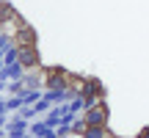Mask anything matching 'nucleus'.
I'll use <instances>...</instances> for the list:
<instances>
[{"instance_id":"nucleus-1","label":"nucleus","mask_w":149,"mask_h":138,"mask_svg":"<svg viewBox=\"0 0 149 138\" xmlns=\"http://www.w3.org/2000/svg\"><path fill=\"white\" fill-rule=\"evenodd\" d=\"M19 64L25 66V72H39L42 66V55L36 47H19Z\"/></svg>"},{"instance_id":"nucleus-2","label":"nucleus","mask_w":149,"mask_h":138,"mask_svg":"<svg viewBox=\"0 0 149 138\" xmlns=\"http://www.w3.org/2000/svg\"><path fill=\"white\" fill-rule=\"evenodd\" d=\"M80 116L86 119V124H108V105H97V108H86Z\"/></svg>"},{"instance_id":"nucleus-3","label":"nucleus","mask_w":149,"mask_h":138,"mask_svg":"<svg viewBox=\"0 0 149 138\" xmlns=\"http://www.w3.org/2000/svg\"><path fill=\"white\" fill-rule=\"evenodd\" d=\"M14 42H17V47H36V31L25 22V25H22V31L14 36Z\"/></svg>"},{"instance_id":"nucleus-4","label":"nucleus","mask_w":149,"mask_h":138,"mask_svg":"<svg viewBox=\"0 0 149 138\" xmlns=\"http://www.w3.org/2000/svg\"><path fill=\"white\" fill-rule=\"evenodd\" d=\"M22 25H25V20L14 11L11 17H6V20H3V33H6V36H17V33L22 31Z\"/></svg>"},{"instance_id":"nucleus-5","label":"nucleus","mask_w":149,"mask_h":138,"mask_svg":"<svg viewBox=\"0 0 149 138\" xmlns=\"http://www.w3.org/2000/svg\"><path fill=\"white\" fill-rule=\"evenodd\" d=\"M111 135V130H108V124H88L86 127V133L80 138H108Z\"/></svg>"},{"instance_id":"nucleus-6","label":"nucleus","mask_w":149,"mask_h":138,"mask_svg":"<svg viewBox=\"0 0 149 138\" xmlns=\"http://www.w3.org/2000/svg\"><path fill=\"white\" fill-rule=\"evenodd\" d=\"M19 97H22V102H25V105H36V102L44 97V91H42V89H25Z\"/></svg>"},{"instance_id":"nucleus-7","label":"nucleus","mask_w":149,"mask_h":138,"mask_svg":"<svg viewBox=\"0 0 149 138\" xmlns=\"http://www.w3.org/2000/svg\"><path fill=\"white\" fill-rule=\"evenodd\" d=\"M66 105H69V111H72V113H77V116H80V113L86 111V100H83V97H80V94H74L72 100L66 102Z\"/></svg>"},{"instance_id":"nucleus-8","label":"nucleus","mask_w":149,"mask_h":138,"mask_svg":"<svg viewBox=\"0 0 149 138\" xmlns=\"http://www.w3.org/2000/svg\"><path fill=\"white\" fill-rule=\"evenodd\" d=\"M47 130H50V127H47V122H44V119H39V122H31V133L36 135V138H39V135H44Z\"/></svg>"},{"instance_id":"nucleus-9","label":"nucleus","mask_w":149,"mask_h":138,"mask_svg":"<svg viewBox=\"0 0 149 138\" xmlns=\"http://www.w3.org/2000/svg\"><path fill=\"white\" fill-rule=\"evenodd\" d=\"M86 127H88V124H86V119H83V116H77V119L72 122V135H77V138H80V135L86 133Z\"/></svg>"},{"instance_id":"nucleus-10","label":"nucleus","mask_w":149,"mask_h":138,"mask_svg":"<svg viewBox=\"0 0 149 138\" xmlns=\"http://www.w3.org/2000/svg\"><path fill=\"white\" fill-rule=\"evenodd\" d=\"M22 105H25V102H22V97H19V94H11L8 100H6V108H8V111H19Z\"/></svg>"},{"instance_id":"nucleus-11","label":"nucleus","mask_w":149,"mask_h":138,"mask_svg":"<svg viewBox=\"0 0 149 138\" xmlns=\"http://www.w3.org/2000/svg\"><path fill=\"white\" fill-rule=\"evenodd\" d=\"M3 61H6V66H8V64H17V61H19V47L14 44L8 53H3Z\"/></svg>"},{"instance_id":"nucleus-12","label":"nucleus","mask_w":149,"mask_h":138,"mask_svg":"<svg viewBox=\"0 0 149 138\" xmlns=\"http://www.w3.org/2000/svg\"><path fill=\"white\" fill-rule=\"evenodd\" d=\"M50 108H53V102H50V97H47V94H44V97H42V100H39V102H36V105H33V111H36V113H47V111H50Z\"/></svg>"},{"instance_id":"nucleus-13","label":"nucleus","mask_w":149,"mask_h":138,"mask_svg":"<svg viewBox=\"0 0 149 138\" xmlns=\"http://www.w3.org/2000/svg\"><path fill=\"white\" fill-rule=\"evenodd\" d=\"M14 36H6V33H0V53H8L11 47H14Z\"/></svg>"},{"instance_id":"nucleus-14","label":"nucleus","mask_w":149,"mask_h":138,"mask_svg":"<svg viewBox=\"0 0 149 138\" xmlns=\"http://www.w3.org/2000/svg\"><path fill=\"white\" fill-rule=\"evenodd\" d=\"M6 89H8L11 94H22V91H25V83H22V77H19V80H11Z\"/></svg>"},{"instance_id":"nucleus-15","label":"nucleus","mask_w":149,"mask_h":138,"mask_svg":"<svg viewBox=\"0 0 149 138\" xmlns=\"http://www.w3.org/2000/svg\"><path fill=\"white\" fill-rule=\"evenodd\" d=\"M8 122H11V119L3 113V116H0V130H8Z\"/></svg>"},{"instance_id":"nucleus-16","label":"nucleus","mask_w":149,"mask_h":138,"mask_svg":"<svg viewBox=\"0 0 149 138\" xmlns=\"http://www.w3.org/2000/svg\"><path fill=\"white\" fill-rule=\"evenodd\" d=\"M138 138H149V127H146V130H144V133H141Z\"/></svg>"},{"instance_id":"nucleus-17","label":"nucleus","mask_w":149,"mask_h":138,"mask_svg":"<svg viewBox=\"0 0 149 138\" xmlns=\"http://www.w3.org/2000/svg\"><path fill=\"white\" fill-rule=\"evenodd\" d=\"M3 89H6V86H3V80H0V91H3Z\"/></svg>"},{"instance_id":"nucleus-18","label":"nucleus","mask_w":149,"mask_h":138,"mask_svg":"<svg viewBox=\"0 0 149 138\" xmlns=\"http://www.w3.org/2000/svg\"><path fill=\"white\" fill-rule=\"evenodd\" d=\"M0 33H3V20H0Z\"/></svg>"},{"instance_id":"nucleus-19","label":"nucleus","mask_w":149,"mask_h":138,"mask_svg":"<svg viewBox=\"0 0 149 138\" xmlns=\"http://www.w3.org/2000/svg\"><path fill=\"white\" fill-rule=\"evenodd\" d=\"M0 102H6V100H3V97H0Z\"/></svg>"},{"instance_id":"nucleus-20","label":"nucleus","mask_w":149,"mask_h":138,"mask_svg":"<svg viewBox=\"0 0 149 138\" xmlns=\"http://www.w3.org/2000/svg\"><path fill=\"white\" fill-rule=\"evenodd\" d=\"M6 138H11V135H6Z\"/></svg>"},{"instance_id":"nucleus-21","label":"nucleus","mask_w":149,"mask_h":138,"mask_svg":"<svg viewBox=\"0 0 149 138\" xmlns=\"http://www.w3.org/2000/svg\"><path fill=\"white\" fill-rule=\"evenodd\" d=\"M108 138H113V135H108Z\"/></svg>"}]
</instances>
